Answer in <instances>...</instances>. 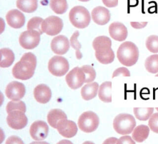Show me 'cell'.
I'll use <instances>...</instances> for the list:
<instances>
[{"mask_svg":"<svg viewBox=\"0 0 158 144\" xmlns=\"http://www.w3.org/2000/svg\"><path fill=\"white\" fill-rule=\"evenodd\" d=\"M36 66V56L31 52H27L24 54L20 61L15 64L12 73L16 79L27 80L33 76Z\"/></svg>","mask_w":158,"mask_h":144,"instance_id":"cell-1","label":"cell"},{"mask_svg":"<svg viewBox=\"0 0 158 144\" xmlns=\"http://www.w3.org/2000/svg\"><path fill=\"white\" fill-rule=\"evenodd\" d=\"M117 57L122 65L127 66H133L138 60V49L132 42H124L120 44L117 51Z\"/></svg>","mask_w":158,"mask_h":144,"instance_id":"cell-2","label":"cell"},{"mask_svg":"<svg viewBox=\"0 0 158 144\" xmlns=\"http://www.w3.org/2000/svg\"><path fill=\"white\" fill-rule=\"evenodd\" d=\"M69 17L72 25L80 29L87 27L91 20L89 11L85 7L81 6L73 7L69 12Z\"/></svg>","mask_w":158,"mask_h":144,"instance_id":"cell-3","label":"cell"},{"mask_svg":"<svg viewBox=\"0 0 158 144\" xmlns=\"http://www.w3.org/2000/svg\"><path fill=\"white\" fill-rule=\"evenodd\" d=\"M135 126V118L130 114H119L115 116L113 121L114 130L122 135L130 134L133 132Z\"/></svg>","mask_w":158,"mask_h":144,"instance_id":"cell-4","label":"cell"},{"mask_svg":"<svg viewBox=\"0 0 158 144\" xmlns=\"http://www.w3.org/2000/svg\"><path fill=\"white\" fill-rule=\"evenodd\" d=\"M99 123V117L95 113L91 111L82 113L78 120L79 129L86 133L94 132L98 128Z\"/></svg>","mask_w":158,"mask_h":144,"instance_id":"cell-5","label":"cell"},{"mask_svg":"<svg viewBox=\"0 0 158 144\" xmlns=\"http://www.w3.org/2000/svg\"><path fill=\"white\" fill-rule=\"evenodd\" d=\"M48 70L54 76H62L69 71V64L65 58L55 55L48 62Z\"/></svg>","mask_w":158,"mask_h":144,"instance_id":"cell-6","label":"cell"},{"mask_svg":"<svg viewBox=\"0 0 158 144\" xmlns=\"http://www.w3.org/2000/svg\"><path fill=\"white\" fill-rule=\"evenodd\" d=\"M41 28L43 33L49 36H54L61 31L63 22L62 19L57 16H49L43 20Z\"/></svg>","mask_w":158,"mask_h":144,"instance_id":"cell-7","label":"cell"},{"mask_svg":"<svg viewBox=\"0 0 158 144\" xmlns=\"http://www.w3.org/2000/svg\"><path fill=\"white\" fill-rule=\"evenodd\" d=\"M86 76L81 69L78 66L73 68L67 73L65 77V81L70 88L77 89L80 87L85 82Z\"/></svg>","mask_w":158,"mask_h":144,"instance_id":"cell-8","label":"cell"},{"mask_svg":"<svg viewBox=\"0 0 158 144\" xmlns=\"http://www.w3.org/2000/svg\"><path fill=\"white\" fill-rule=\"evenodd\" d=\"M40 35L38 31H25L19 36L20 45L25 49H33L39 44Z\"/></svg>","mask_w":158,"mask_h":144,"instance_id":"cell-9","label":"cell"},{"mask_svg":"<svg viewBox=\"0 0 158 144\" xmlns=\"http://www.w3.org/2000/svg\"><path fill=\"white\" fill-rule=\"evenodd\" d=\"M111 40L106 36L96 37L93 41V47L95 50L96 58L114 52L111 49Z\"/></svg>","mask_w":158,"mask_h":144,"instance_id":"cell-10","label":"cell"},{"mask_svg":"<svg viewBox=\"0 0 158 144\" xmlns=\"http://www.w3.org/2000/svg\"><path fill=\"white\" fill-rule=\"evenodd\" d=\"M6 120L8 126L15 130L24 128L28 122L25 113L21 111H14L8 113Z\"/></svg>","mask_w":158,"mask_h":144,"instance_id":"cell-11","label":"cell"},{"mask_svg":"<svg viewBox=\"0 0 158 144\" xmlns=\"http://www.w3.org/2000/svg\"><path fill=\"white\" fill-rule=\"evenodd\" d=\"M6 97L13 101H19L25 94L23 84L18 81H12L8 84L5 90Z\"/></svg>","mask_w":158,"mask_h":144,"instance_id":"cell-12","label":"cell"},{"mask_svg":"<svg viewBox=\"0 0 158 144\" xmlns=\"http://www.w3.org/2000/svg\"><path fill=\"white\" fill-rule=\"evenodd\" d=\"M49 132V127L43 121H36L32 123L30 128V134L35 140L41 141L46 138Z\"/></svg>","mask_w":158,"mask_h":144,"instance_id":"cell-13","label":"cell"},{"mask_svg":"<svg viewBox=\"0 0 158 144\" xmlns=\"http://www.w3.org/2000/svg\"><path fill=\"white\" fill-rule=\"evenodd\" d=\"M58 132L65 138H72L77 133V126L76 124L70 120L62 119L57 124L56 127Z\"/></svg>","mask_w":158,"mask_h":144,"instance_id":"cell-14","label":"cell"},{"mask_svg":"<svg viewBox=\"0 0 158 144\" xmlns=\"http://www.w3.org/2000/svg\"><path fill=\"white\" fill-rule=\"evenodd\" d=\"M69 47V41L68 38L64 35H59L52 39L51 48L54 54L64 55L67 52Z\"/></svg>","mask_w":158,"mask_h":144,"instance_id":"cell-15","label":"cell"},{"mask_svg":"<svg viewBox=\"0 0 158 144\" xmlns=\"http://www.w3.org/2000/svg\"><path fill=\"white\" fill-rule=\"evenodd\" d=\"M7 24L12 28L18 29L22 27L25 22L24 15L17 9L9 10L6 16Z\"/></svg>","mask_w":158,"mask_h":144,"instance_id":"cell-16","label":"cell"},{"mask_svg":"<svg viewBox=\"0 0 158 144\" xmlns=\"http://www.w3.org/2000/svg\"><path fill=\"white\" fill-rule=\"evenodd\" d=\"M109 34L112 38L117 41H123L126 39L128 31L126 26L120 22H113L109 27Z\"/></svg>","mask_w":158,"mask_h":144,"instance_id":"cell-17","label":"cell"},{"mask_svg":"<svg viewBox=\"0 0 158 144\" xmlns=\"http://www.w3.org/2000/svg\"><path fill=\"white\" fill-rule=\"evenodd\" d=\"M91 17L94 23L99 25L107 24L110 18L109 10L102 6L94 8L91 12Z\"/></svg>","mask_w":158,"mask_h":144,"instance_id":"cell-18","label":"cell"},{"mask_svg":"<svg viewBox=\"0 0 158 144\" xmlns=\"http://www.w3.org/2000/svg\"><path fill=\"white\" fill-rule=\"evenodd\" d=\"M35 100L40 103H48L51 98V90L50 88L44 84L38 85L33 90Z\"/></svg>","mask_w":158,"mask_h":144,"instance_id":"cell-19","label":"cell"},{"mask_svg":"<svg viewBox=\"0 0 158 144\" xmlns=\"http://www.w3.org/2000/svg\"><path fill=\"white\" fill-rule=\"evenodd\" d=\"M99 85L96 82H89L85 84L81 90L82 98L85 100H89L94 98L98 93Z\"/></svg>","mask_w":158,"mask_h":144,"instance_id":"cell-20","label":"cell"},{"mask_svg":"<svg viewBox=\"0 0 158 144\" xmlns=\"http://www.w3.org/2000/svg\"><path fill=\"white\" fill-rule=\"evenodd\" d=\"M66 114L60 109H52L48 114L47 120L49 124L53 128L56 129L57 122L62 119H66Z\"/></svg>","mask_w":158,"mask_h":144,"instance_id":"cell-21","label":"cell"},{"mask_svg":"<svg viewBox=\"0 0 158 144\" xmlns=\"http://www.w3.org/2000/svg\"><path fill=\"white\" fill-rule=\"evenodd\" d=\"M150 128L146 125L141 124L136 126L132 133L133 139L139 143L144 141L149 134Z\"/></svg>","mask_w":158,"mask_h":144,"instance_id":"cell-22","label":"cell"},{"mask_svg":"<svg viewBox=\"0 0 158 144\" xmlns=\"http://www.w3.org/2000/svg\"><path fill=\"white\" fill-rule=\"evenodd\" d=\"M111 87L112 82L110 81H106L101 84L98 91V96L101 101L106 103L112 102Z\"/></svg>","mask_w":158,"mask_h":144,"instance_id":"cell-23","label":"cell"},{"mask_svg":"<svg viewBox=\"0 0 158 144\" xmlns=\"http://www.w3.org/2000/svg\"><path fill=\"white\" fill-rule=\"evenodd\" d=\"M1 62L0 66L1 68H7L10 66L15 59L14 54L8 48H3L0 50Z\"/></svg>","mask_w":158,"mask_h":144,"instance_id":"cell-24","label":"cell"},{"mask_svg":"<svg viewBox=\"0 0 158 144\" xmlns=\"http://www.w3.org/2000/svg\"><path fill=\"white\" fill-rule=\"evenodd\" d=\"M16 6L23 12L31 13L38 7V0H17Z\"/></svg>","mask_w":158,"mask_h":144,"instance_id":"cell-25","label":"cell"},{"mask_svg":"<svg viewBox=\"0 0 158 144\" xmlns=\"http://www.w3.org/2000/svg\"><path fill=\"white\" fill-rule=\"evenodd\" d=\"M154 108H134L133 112L135 117L140 121H147L152 116Z\"/></svg>","mask_w":158,"mask_h":144,"instance_id":"cell-26","label":"cell"},{"mask_svg":"<svg viewBox=\"0 0 158 144\" xmlns=\"http://www.w3.org/2000/svg\"><path fill=\"white\" fill-rule=\"evenodd\" d=\"M144 66L148 72L153 74L158 73V54L149 56L145 60Z\"/></svg>","mask_w":158,"mask_h":144,"instance_id":"cell-27","label":"cell"},{"mask_svg":"<svg viewBox=\"0 0 158 144\" xmlns=\"http://www.w3.org/2000/svg\"><path fill=\"white\" fill-rule=\"evenodd\" d=\"M49 6L52 11L57 14H63L68 8L66 0H50Z\"/></svg>","mask_w":158,"mask_h":144,"instance_id":"cell-28","label":"cell"},{"mask_svg":"<svg viewBox=\"0 0 158 144\" xmlns=\"http://www.w3.org/2000/svg\"><path fill=\"white\" fill-rule=\"evenodd\" d=\"M43 19L39 17H34L30 19L27 23V30L38 31L40 34H43V31L42 30V24L43 22Z\"/></svg>","mask_w":158,"mask_h":144,"instance_id":"cell-29","label":"cell"},{"mask_svg":"<svg viewBox=\"0 0 158 144\" xmlns=\"http://www.w3.org/2000/svg\"><path fill=\"white\" fill-rule=\"evenodd\" d=\"M14 111H21L23 112L26 111V106L23 102L19 101H10L6 106V111L9 113Z\"/></svg>","mask_w":158,"mask_h":144,"instance_id":"cell-30","label":"cell"},{"mask_svg":"<svg viewBox=\"0 0 158 144\" xmlns=\"http://www.w3.org/2000/svg\"><path fill=\"white\" fill-rule=\"evenodd\" d=\"M79 36L78 31H75L74 33L72 34L70 39V44L71 46L75 49L76 50V57L77 59H81L82 58V54L80 52L81 49V44L78 41V37Z\"/></svg>","mask_w":158,"mask_h":144,"instance_id":"cell-31","label":"cell"},{"mask_svg":"<svg viewBox=\"0 0 158 144\" xmlns=\"http://www.w3.org/2000/svg\"><path fill=\"white\" fill-rule=\"evenodd\" d=\"M146 46L151 52L154 54L158 53V36H149L146 41Z\"/></svg>","mask_w":158,"mask_h":144,"instance_id":"cell-32","label":"cell"},{"mask_svg":"<svg viewBox=\"0 0 158 144\" xmlns=\"http://www.w3.org/2000/svg\"><path fill=\"white\" fill-rule=\"evenodd\" d=\"M81 68L86 76L85 82L89 83L93 81L96 78V71L90 65H83Z\"/></svg>","mask_w":158,"mask_h":144,"instance_id":"cell-33","label":"cell"},{"mask_svg":"<svg viewBox=\"0 0 158 144\" xmlns=\"http://www.w3.org/2000/svg\"><path fill=\"white\" fill-rule=\"evenodd\" d=\"M148 125L152 132L158 134V113H155L152 114L149 119Z\"/></svg>","mask_w":158,"mask_h":144,"instance_id":"cell-34","label":"cell"},{"mask_svg":"<svg viewBox=\"0 0 158 144\" xmlns=\"http://www.w3.org/2000/svg\"><path fill=\"white\" fill-rule=\"evenodd\" d=\"M130 76V73L129 70L125 67H120L117 69H116L113 74H112V78L118 76Z\"/></svg>","mask_w":158,"mask_h":144,"instance_id":"cell-35","label":"cell"},{"mask_svg":"<svg viewBox=\"0 0 158 144\" xmlns=\"http://www.w3.org/2000/svg\"><path fill=\"white\" fill-rule=\"evenodd\" d=\"M117 144H136L135 140L129 135H124L120 137L117 142Z\"/></svg>","mask_w":158,"mask_h":144,"instance_id":"cell-36","label":"cell"},{"mask_svg":"<svg viewBox=\"0 0 158 144\" xmlns=\"http://www.w3.org/2000/svg\"><path fill=\"white\" fill-rule=\"evenodd\" d=\"M6 144H24V143L19 137L12 135L6 140Z\"/></svg>","mask_w":158,"mask_h":144,"instance_id":"cell-37","label":"cell"},{"mask_svg":"<svg viewBox=\"0 0 158 144\" xmlns=\"http://www.w3.org/2000/svg\"><path fill=\"white\" fill-rule=\"evenodd\" d=\"M130 24H131V26L135 29H141L147 25L148 22H131Z\"/></svg>","mask_w":158,"mask_h":144,"instance_id":"cell-38","label":"cell"},{"mask_svg":"<svg viewBox=\"0 0 158 144\" xmlns=\"http://www.w3.org/2000/svg\"><path fill=\"white\" fill-rule=\"evenodd\" d=\"M102 1L108 7H114L118 5V0H102Z\"/></svg>","mask_w":158,"mask_h":144,"instance_id":"cell-39","label":"cell"},{"mask_svg":"<svg viewBox=\"0 0 158 144\" xmlns=\"http://www.w3.org/2000/svg\"><path fill=\"white\" fill-rule=\"evenodd\" d=\"M117 138L115 137H110L107 138L102 144H117Z\"/></svg>","mask_w":158,"mask_h":144,"instance_id":"cell-40","label":"cell"},{"mask_svg":"<svg viewBox=\"0 0 158 144\" xmlns=\"http://www.w3.org/2000/svg\"><path fill=\"white\" fill-rule=\"evenodd\" d=\"M57 144H73L70 140H62L59 141Z\"/></svg>","mask_w":158,"mask_h":144,"instance_id":"cell-41","label":"cell"},{"mask_svg":"<svg viewBox=\"0 0 158 144\" xmlns=\"http://www.w3.org/2000/svg\"><path fill=\"white\" fill-rule=\"evenodd\" d=\"M30 144H49V143L44 141H37V142H33Z\"/></svg>","mask_w":158,"mask_h":144,"instance_id":"cell-42","label":"cell"},{"mask_svg":"<svg viewBox=\"0 0 158 144\" xmlns=\"http://www.w3.org/2000/svg\"><path fill=\"white\" fill-rule=\"evenodd\" d=\"M82 144H94V143L92 142H90V141H86L84 143H83Z\"/></svg>","mask_w":158,"mask_h":144,"instance_id":"cell-43","label":"cell"},{"mask_svg":"<svg viewBox=\"0 0 158 144\" xmlns=\"http://www.w3.org/2000/svg\"><path fill=\"white\" fill-rule=\"evenodd\" d=\"M80 1H81V2H87V1H89V0H78Z\"/></svg>","mask_w":158,"mask_h":144,"instance_id":"cell-44","label":"cell"},{"mask_svg":"<svg viewBox=\"0 0 158 144\" xmlns=\"http://www.w3.org/2000/svg\"><path fill=\"white\" fill-rule=\"evenodd\" d=\"M156 76H158V73H157V74Z\"/></svg>","mask_w":158,"mask_h":144,"instance_id":"cell-45","label":"cell"},{"mask_svg":"<svg viewBox=\"0 0 158 144\" xmlns=\"http://www.w3.org/2000/svg\"><path fill=\"white\" fill-rule=\"evenodd\" d=\"M156 109H157V110L158 111V108H156Z\"/></svg>","mask_w":158,"mask_h":144,"instance_id":"cell-46","label":"cell"}]
</instances>
